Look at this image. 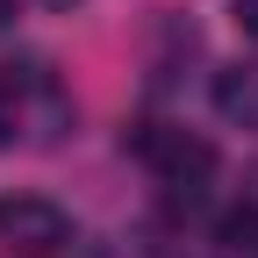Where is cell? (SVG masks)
I'll return each instance as SVG.
<instances>
[{"label": "cell", "instance_id": "obj_1", "mask_svg": "<svg viewBox=\"0 0 258 258\" xmlns=\"http://www.w3.org/2000/svg\"><path fill=\"white\" fill-rule=\"evenodd\" d=\"M0 244H15L29 258H50L72 244V215L43 194H0Z\"/></svg>", "mask_w": 258, "mask_h": 258}, {"label": "cell", "instance_id": "obj_2", "mask_svg": "<svg viewBox=\"0 0 258 258\" xmlns=\"http://www.w3.org/2000/svg\"><path fill=\"white\" fill-rule=\"evenodd\" d=\"M151 165L158 172H165L172 186H201L208 172H215V144H201V137H186V129H165V122H158V137H151Z\"/></svg>", "mask_w": 258, "mask_h": 258}, {"label": "cell", "instance_id": "obj_3", "mask_svg": "<svg viewBox=\"0 0 258 258\" xmlns=\"http://www.w3.org/2000/svg\"><path fill=\"white\" fill-rule=\"evenodd\" d=\"M215 237L230 244V251H251V244H258V208H251V201H244V208H230V215L215 222Z\"/></svg>", "mask_w": 258, "mask_h": 258}, {"label": "cell", "instance_id": "obj_4", "mask_svg": "<svg viewBox=\"0 0 258 258\" xmlns=\"http://www.w3.org/2000/svg\"><path fill=\"white\" fill-rule=\"evenodd\" d=\"M215 101H222V115H251V108H258V86H251V79H237V72H222Z\"/></svg>", "mask_w": 258, "mask_h": 258}, {"label": "cell", "instance_id": "obj_5", "mask_svg": "<svg viewBox=\"0 0 258 258\" xmlns=\"http://www.w3.org/2000/svg\"><path fill=\"white\" fill-rule=\"evenodd\" d=\"M230 8H237V29H244V36H258V0H230Z\"/></svg>", "mask_w": 258, "mask_h": 258}, {"label": "cell", "instance_id": "obj_6", "mask_svg": "<svg viewBox=\"0 0 258 258\" xmlns=\"http://www.w3.org/2000/svg\"><path fill=\"white\" fill-rule=\"evenodd\" d=\"M43 8H50V15H72V8H79V0H43Z\"/></svg>", "mask_w": 258, "mask_h": 258}, {"label": "cell", "instance_id": "obj_7", "mask_svg": "<svg viewBox=\"0 0 258 258\" xmlns=\"http://www.w3.org/2000/svg\"><path fill=\"white\" fill-rule=\"evenodd\" d=\"M0 144H8V115H0Z\"/></svg>", "mask_w": 258, "mask_h": 258}]
</instances>
